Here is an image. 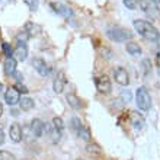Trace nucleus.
<instances>
[{
  "mask_svg": "<svg viewBox=\"0 0 160 160\" xmlns=\"http://www.w3.org/2000/svg\"><path fill=\"white\" fill-rule=\"evenodd\" d=\"M132 25H134V29L138 32L144 39H147L150 42H156L160 39V32L157 29L156 26L150 23L147 21H143V19H135L132 22Z\"/></svg>",
  "mask_w": 160,
  "mask_h": 160,
  "instance_id": "obj_1",
  "label": "nucleus"
},
{
  "mask_svg": "<svg viewBox=\"0 0 160 160\" xmlns=\"http://www.w3.org/2000/svg\"><path fill=\"white\" fill-rule=\"evenodd\" d=\"M106 37L114 42H128L132 38L130 29L127 28H121V26H112L106 29Z\"/></svg>",
  "mask_w": 160,
  "mask_h": 160,
  "instance_id": "obj_2",
  "label": "nucleus"
},
{
  "mask_svg": "<svg viewBox=\"0 0 160 160\" xmlns=\"http://www.w3.org/2000/svg\"><path fill=\"white\" fill-rule=\"evenodd\" d=\"M135 102H137V106H138L140 111L147 112L152 108V96H150L148 90L144 86H140L135 90Z\"/></svg>",
  "mask_w": 160,
  "mask_h": 160,
  "instance_id": "obj_3",
  "label": "nucleus"
},
{
  "mask_svg": "<svg viewBox=\"0 0 160 160\" xmlns=\"http://www.w3.org/2000/svg\"><path fill=\"white\" fill-rule=\"evenodd\" d=\"M95 86H96L98 92L102 93V95H108L112 90V83H111L109 77L106 74H99V76L95 77Z\"/></svg>",
  "mask_w": 160,
  "mask_h": 160,
  "instance_id": "obj_4",
  "label": "nucleus"
},
{
  "mask_svg": "<svg viewBox=\"0 0 160 160\" xmlns=\"http://www.w3.org/2000/svg\"><path fill=\"white\" fill-rule=\"evenodd\" d=\"M19 99H21V93L16 90L15 86H10V88L4 92V102L10 106H15L19 103Z\"/></svg>",
  "mask_w": 160,
  "mask_h": 160,
  "instance_id": "obj_5",
  "label": "nucleus"
},
{
  "mask_svg": "<svg viewBox=\"0 0 160 160\" xmlns=\"http://www.w3.org/2000/svg\"><path fill=\"white\" fill-rule=\"evenodd\" d=\"M114 79L117 83L121 86H128L130 84V74L124 67H115L114 68Z\"/></svg>",
  "mask_w": 160,
  "mask_h": 160,
  "instance_id": "obj_6",
  "label": "nucleus"
},
{
  "mask_svg": "<svg viewBox=\"0 0 160 160\" xmlns=\"http://www.w3.org/2000/svg\"><path fill=\"white\" fill-rule=\"evenodd\" d=\"M28 57V45L26 42H18V45L13 50V58L16 61H25Z\"/></svg>",
  "mask_w": 160,
  "mask_h": 160,
  "instance_id": "obj_7",
  "label": "nucleus"
},
{
  "mask_svg": "<svg viewBox=\"0 0 160 160\" xmlns=\"http://www.w3.org/2000/svg\"><path fill=\"white\" fill-rule=\"evenodd\" d=\"M9 137L12 140V143H21L22 141V127L18 122H13L9 127Z\"/></svg>",
  "mask_w": 160,
  "mask_h": 160,
  "instance_id": "obj_8",
  "label": "nucleus"
},
{
  "mask_svg": "<svg viewBox=\"0 0 160 160\" xmlns=\"http://www.w3.org/2000/svg\"><path fill=\"white\" fill-rule=\"evenodd\" d=\"M32 66H34V68L37 70V73H38L39 76L45 77V76H48V74H50V68H48L47 63L42 58H39V57L34 58V61H32Z\"/></svg>",
  "mask_w": 160,
  "mask_h": 160,
  "instance_id": "obj_9",
  "label": "nucleus"
},
{
  "mask_svg": "<svg viewBox=\"0 0 160 160\" xmlns=\"http://www.w3.org/2000/svg\"><path fill=\"white\" fill-rule=\"evenodd\" d=\"M67 84V79H66V74L63 72H60L55 77L54 83H52V89H54L55 93H63L64 92V88Z\"/></svg>",
  "mask_w": 160,
  "mask_h": 160,
  "instance_id": "obj_10",
  "label": "nucleus"
},
{
  "mask_svg": "<svg viewBox=\"0 0 160 160\" xmlns=\"http://www.w3.org/2000/svg\"><path fill=\"white\" fill-rule=\"evenodd\" d=\"M130 121H131V124H132V127H135V130H143L144 124H146L144 117L141 114H138V112H135V111H132V112H131Z\"/></svg>",
  "mask_w": 160,
  "mask_h": 160,
  "instance_id": "obj_11",
  "label": "nucleus"
},
{
  "mask_svg": "<svg viewBox=\"0 0 160 160\" xmlns=\"http://www.w3.org/2000/svg\"><path fill=\"white\" fill-rule=\"evenodd\" d=\"M66 99H67L68 105L72 106L73 109H82V106H83V101L77 96L76 93H67V95H66Z\"/></svg>",
  "mask_w": 160,
  "mask_h": 160,
  "instance_id": "obj_12",
  "label": "nucleus"
},
{
  "mask_svg": "<svg viewBox=\"0 0 160 160\" xmlns=\"http://www.w3.org/2000/svg\"><path fill=\"white\" fill-rule=\"evenodd\" d=\"M16 66L18 61L13 57H6V60H4V73L9 74V76H13L16 73Z\"/></svg>",
  "mask_w": 160,
  "mask_h": 160,
  "instance_id": "obj_13",
  "label": "nucleus"
},
{
  "mask_svg": "<svg viewBox=\"0 0 160 160\" xmlns=\"http://www.w3.org/2000/svg\"><path fill=\"white\" fill-rule=\"evenodd\" d=\"M18 105H19V108H21L23 112H29V111L34 109L35 102H34V99H31V98L23 96L19 99V103H18Z\"/></svg>",
  "mask_w": 160,
  "mask_h": 160,
  "instance_id": "obj_14",
  "label": "nucleus"
},
{
  "mask_svg": "<svg viewBox=\"0 0 160 160\" xmlns=\"http://www.w3.org/2000/svg\"><path fill=\"white\" fill-rule=\"evenodd\" d=\"M125 50H127V52L128 54H131L132 57H140L141 55V47L137 44V42H134V41H130V42H127L125 44Z\"/></svg>",
  "mask_w": 160,
  "mask_h": 160,
  "instance_id": "obj_15",
  "label": "nucleus"
},
{
  "mask_svg": "<svg viewBox=\"0 0 160 160\" xmlns=\"http://www.w3.org/2000/svg\"><path fill=\"white\" fill-rule=\"evenodd\" d=\"M31 130H32L35 137H41V135L44 134V122L38 118L32 119V122H31Z\"/></svg>",
  "mask_w": 160,
  "mask_h": 160,
  "instance_id": "obj_16",
  "label": "nucleus"
},
{
  "mask_svg": "<svg viewBox=\"0 0 160 160\" xmlns=\"http://www.w3.org/2000/svg\"><path fill=\"white\" fill-rule=\"evenodd\" d=\"M138 6L144 13H148V15H152L154 10H157V8L154 6V3H153L152 0H140Z\"/></svg>",
  "mask_w": 160,
  "mask_h": 160,
  "instance_id": "obj_17",
  "label": "nucleus"
},
{
  "mask_svg": "<svg viewBox=\"0 0 160 160\" xmlns=\"http://www.w3.org/2000/svg\"><path fill=\"white\" fill-rule=\"evenodd\" d=\"M76 135L79 137V138H82L83 141H90V138H92V134H90V130H89L86 125H82L79 128V131L76 132Z\"/></svg>",
  "mask_w": 160,
  "mask_h": 160,
  "instance_id": "obj_18",
  "label": "nucleus"
},
{
  "mask_svg": "<svg viewBox=\"0 0 160 160\" xmlns=\"http://www.w3.org/2000/svg\"><path fill=\"white\" fill-rule=\"evenodd\" d=\"M52 8H55V12L60 13L61 16L64 18H68V16H72L73 12H72V9H68L67 6H64V4H51Z\"/></svg>",
  "mask_w": 160,
  "mask_h": 160,
  "instance_id": "obj_19",
  "label": "nucleus"
},
{
  "mask_svg": "<svg viewBox=\"0 0 160 160\" xmlns=\"http://www.w3.org/2000/svg\"><path fill=\"white\" fill-rule=\"evenodd\" d=\"M39 31H41V28H39L38 25H34L32 22H28L25 26V32L29 37H34V35H38L39 34Z\"/></svg>",
  "mask_w": 160,
  "mask_h": 160,
  "instance_id": "obj_20",
  "label": "nucleus"
},
{
  "mask_svg": "<svg viewBox=\"0 0 160 160\" xmlns=\"http://www.w3.org/2000/svg\"><path fill=\"white\" fill-rule=\"evenodd\" d=\"M86 150H88L89 154H93V156H98V154H101V147L95 143H88L86 146Z\"/></svg>",
  "mask_w": 160,
  "mask_h": 160,
  "instance_id": "obj_21",
  "label": "nucleus"
},
{
  "mask_svg": "<svg viewBox=\"0 0 160 160\" xmlns=\"http://www.w3.org/2000/svg\"><path fill=\"white\" fill-rule=\"evenodd\" d=\"M52 127H54V130L61 132L64 130V121L60 117H55V118H52Z\"/></svg>",
  "mask_w": 160,
  "mask_h": 160,
  "instance_id": "obj_22",
  "label": "nucleus"
},
{
  "mask_svg": "<svg viewBox=\"0 0 160 160\" xmlns=\"http://www.w3.org/2000/svg\"><path fill=\"white\" fill-rule=\"evenodd\" d=\"M82 125H83V124H82V121H80L77 117H73L72 121H70V128H72L73 132H77V131H79V128Z\"/></svg>",
  "mask_w": 160,
  "mask_h": 160,
  "instance_id": "obj_23",
  "label": "nucleus"
},
{
  "mask_svg": "<svg viewBox=\"0 0 160 160\" xmlns=\"http://www.w3.org/2000/svg\"><path fill=\"white\" fill-rule=\"evenodd\" d=\"M23 2H25V4L29 8V10H32V12L38 10V6H39L38 0H23Z\"/></svg>",
  "mask_w": 160,
  "mask_h": 160,
  "instance_id": "obj_24",
  "label": "nucleus"
},
{
  "mask_svg": "<svg viewBox=\"0 0 160 160\" xmlns=\"http://www.w3.org/2000/svg\"><path fill=\"white\" fill-rule=\"evenodd\" d=\"M0 160H16V157L8 150H2L0 152Z\"/></svg>",
  "mask_w": 160,
  "mask_h": 160,
  "instance_id": "obj_25",
  "label": "nucleus"
},
{
  "mask_svg": "<svg viewBox=\"0 0 160 160\" xmlns=\"http://www.w3.org/2000/svg\"><path fill=\"white\" fill-rule=\"evenodd\" d=\"M124 4H125V8L131 9V10H134V9L138 8V0H122Z\"/></svg>",
  "mask_w": 160,
  "mask_h": 160,
  "instance_id": "obj_26",
  "label": "nucleus"
},
{
  "mask_svg": "<svg viewBox=\"0 0 160 160\" xmlns=\"http://www.w3.org/2000/svg\"><path fill=\"white\" fill-rule=\"evenodd\" d=\"M150 70H152V61H150V60H143V72H144V74H148Z\"/></svg>",
  "mask_w": 160,
  "mask_h": 160,
  "instance_id": "obj_27",
  "label": "nucleus"
},
{
  "mask_svg": "<svg viewBox=\"0 0 160 160\" xmlns=\"http://www.w3.org/2000/svg\"><path fill=\"white\" fill-rule=\"evenodd\" d=\"M122 99L125 102H130L131 99H132V95H131V92H128V90H124L122 92Z\"/></svg>",
  "mask_w": 160,
  "mask_h": 160,
  "instance_id": "obj_28",
  "label": "nucleus"
},
{
  "mask_svg": "<svg viewBox=\"0 0 160 160\" xmlns=\"http://www.w3.org/2000/svg\"><path fill=\"white\" fill-rule=\"evenodd\" d=\"M3 50L8 57H13V51L10 50V45H9V44H3Z\"/></svg>",
  "mask_w": 160,
  "mask_h": 160,
  "instance_id": "obj_29",
  "label": "nucleus"
},
{
  "mask_svg": "<svg viewBox=\"0 0 160 160\" xmlns=\"http://www.w3.org/2000/svg\"><path fill=\"white\" fill-rule=\"evenodd\" d=\"M15 88H16V90H18L19 93H28V89H26L25 86H22L21 83H18L16 86H15Z\"/></svg>",
  "mask_w": 160,
  "mask_h": 160,
  "instance_id": "obj_30",
  "label": "nucleus"
},
{
  "mask_svg": "<svg viewBox=\"0 0 160 160\" xmlns=\"http://www.w3.org/2000/svg\"><path fill=\"white\" fill-rule=\"evenodd\" d=\"M4 143V131L0 128V146H3Z\"/></svg>",
  "mask_w": 160,
  "mask_h": 160,
  "instance_id": "obj_31",
  "label": "nucleus"
},
{
  "mask_svg": "<svg viewBox=\"0 0 160 160\" xmlns=\"http://www.w3.org/2000/svg\"><path fill=\"white\" fill-rule=\"evenodd\" d=\"M154 6L157 8V10H160V0H156V2H154Z\"/></svg>",
  "mask_w": 160,
  "mask_h": 160,
  "instance_id": "obj_32",
  "label": "nucleus"
},
{
  "mask_svg": "<svg viewBox=\"0 0 160 160\" xmlns=\"http://www.w3.org/2000/svg\"><path fill=\"white\" fill-rule=\"evenodd\" d=\"M2 115H3V105L0 103V117H2Z\"/></svg>",
  "mask_w": 160,
  "mask_h": 160,
  "instance_id": "obj_33",
  "label": "nucleus"
},
{
  "mask_svg": "<svg viewBox=\"0 0 160 160\" xmlns=\"http://www.w3.org/2000/svg\"><path fill=\"white\" fill-rule=\"evenodd\" d=\"M2 89H3V84L0 83V92H2Z\"/></svg>",
  "mask_w": 160,
  "mask_h": 160,
  "instance_id": "obj_34",
  "label": "nucleus"
},
{
  "mask_svg": "<svg viewBox=\"0 0 160 160\" xmlns=\"http://www.w3.org/2000/svg\"><path fill=\"white\" fill-rule=\"evenodd\" d=\"M159 76H160V68H159Z\"/></svg>",
  "mask_w": 160,
  "mask_h": 160,
  "instance_id": "obj_35",
  "label": "nucleus"
}]
</instances>
